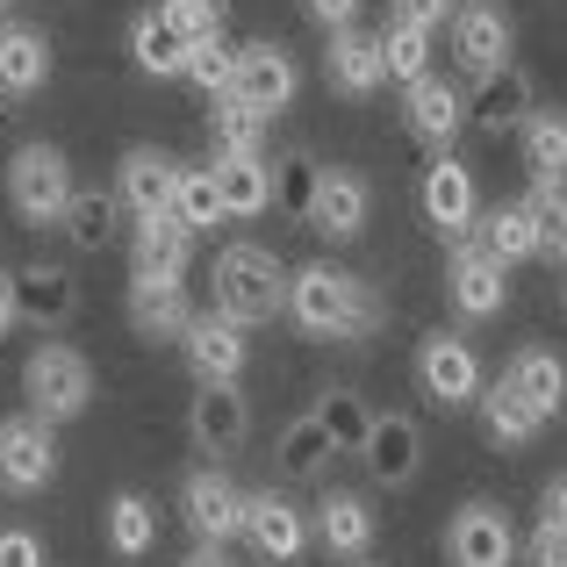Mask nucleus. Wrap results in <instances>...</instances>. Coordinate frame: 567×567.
<instances>
[{"label": "nucleus", "mask_w": 567, "mask_h": 567, "mask_svg": "<svg viewBox=\"0 0 567 567\" xmlns=\"http://www.w3.org/2000/svg\"><path fill=\"white\" fill-rule=\"evenodd\" d=\"M187 567H230V560H223V546H194Z\"/></svg>", "instance_id": "nucleus-50"}, {"label": "nucleus", "mask_w": 567, "mask_h": 567, "mask_svg": "<svg viewBox=\"0 0 567 567\" xmlns=\"http://www.w3.org/2000/svg\"><path fill=\"white\" fill-rule=\"evenodd\" d=\"M374 416H381V410H367V395H352V388L317 395V424L331 431V445H338V453H352V460L367 453V431H374Z\"/></svg>", "instance_id": "nucleus-36"}, {"label": "nucleus", "mask_w": 567, "mask_h": 567, "mask_svg": "<svg viewBox=\"0 0 567 567\" xmlns=\"http://www.w3.org/2000/svg\"><path fill=\"white\" fill-rule=\"evenodd\" d=\"M0 567H43V539L22 525H0Z\"/></svg>", "instance_id": "nucleus-44"}, {"label": "nucleus", "mask_w": 567, "mask_h": 567, "mask_svg": "<svg viewBox=\"0 0 567 567\" xmlns=\"http://www.w3.org/2000/svg\"><path fill=\"white\" fill-rule=\"evenodd\" d=\"M323 80H331L346 101L381 94V80H388V51H381V37H367V29H331V58H323Z\"/></svg>", "instance_id": "nucleus-21"}, {"label": "nucleus", "mask_w": 567, "mask_h": 567, "mask_svg": "<svg viewBox=\"0 0 567 567\" xmlns=\"http://www.w3.org/2000/svg\"><path fill=\"white\" fill-rule=\"evenodd\" d=\"M245 546L259 560H302V546H309V517L295 511L288 496H274V488H259V496H251V511H245Z\"/></svg>", "instance_id": "nucleus-20"}, {"label": "nucleus", "mask_w": 567, "mask_h": 567, "mask_svg": "<svg viewBox=\"0 0 567 567\" xmlns=\"http://www.w3.org/2000/svg\"><path fill=\"white\" fill-rule=\"evenodd\" d=\"M295 86H302V72H295V58L280 51L274 37H259V43H245L237 51V80H230V94L237 101H251L259 115H280L295 101Z\"/></svg>", "instance_id": "nucleus-11"}, {"label": "nucleus", "mask_w": 567, "mask_h": 567, "mask_svg": "<svg viewBox=\"0 0 567 567\" xmlns=\"http://www.w3.org/2000/svg\"><path fill=\"white\" fill-rule=\"evenodd\" d=\"M14 295H22V323H37V331H58V323L80 317V280L65 274V266H22L14 274Z\"/></svg>", "instance_id": "nucleus-23"}, {"label": "nucleus", "mask_w": 567, "mask_h": 567, "mask_svg": "<svg viewBox=\"0 0 567 567\" xmlns=\"http://www.w3.org/2000/svg\"><path fill=\"white\" fill-rule=\"evenodd\" d=\"M453 58L467 80H488V72L511 65V14L496 8V0H467V8L453 14Z\"/></svg>", "instance_id": "nucleus-10"}, {"label": "nucleus", "mask_w": 567, "mask_h": 567, "mask_svg": "<svg viewBox=\"0 0 567 567\" xmlns=\"http://www.w3.org/2000/svg\"><path fill=\"white\" fill-rule=\"evenodd\" d=\"M560 274H567V245H560Z\"/></svg>", "instance_id": "nucleus-52"}, {"label": "nucleus", "mask_w": 567, "mask_h": 567, "mask_svg": "<svg viewBox=\"0 0 567 567\" xmlns=\"http://www.w3.org/2000/svg\"><path fill=\"white\" fill-rule=\"evenodd\" d=\"M181 352H187V367H194V381H202V388H208V381H237V374H245V360H251L245 323H230L223 309H208V317L187 323Z\"/></svg>", "instance_id": "nucleus-15"}, {"label": "nucleus", "mask_w": 567, "mask_h": 567, "mask_svg": "<svg viewBox=\"0 0 567 567\" xmlns=\"http://www.w3.org/2000/svg\"><path fill=\"white\" fill-rule=\"evenodd\" d=\"M130 51H137V65L152 72V80H181L187 72V37L166 22V14H137V29H130Z\"/></svg>", "instance_id": "nucleus-33"}, {"label": "nucleus", "mask_w": 567, "mask_h": 567, "mask_svg": "<svg viewBox=\"0 0 567 567\" xmlns=\"http://www.w3.org/2000/svg\"><path fill=\"white\" fill-rule=\"evenodd\" d=\"M274 460H280V474H288V482H323V467H331V460H346V453L331 445V431H323L317 410H309V416H295V424L280 431Z\"/></svg>", "instance_id": "nucleus-31"}, {"label": "nucleus", "mask_w": 567, "mask_h": 567, "mask_svg": "<svg viewBox=\"0 0 567 567\" xmlns=\"http://www.w3.org/2000/svg\"><path fill=\"white\" fill-rule=\"evenodd\" d=\"M503 381H511V388H517V395H525L539 416H560V410H567V360H560V352H546V346L511 352Z\"/></svg>", "instance_id": "nucleus-26"}, {"label": "nucleus", "mask_w": 567, "mask_h": 567, "mask_svg": "<svg viewBox=\"0 0 567 567\" xmlns=\"http://www.w3.org/2000/svg\"><path fill=\"white\" fill-rule=\"evenodd\" d=\"M352 567H374V560H352Z\"/></svg>", "instance_id": "nucleus-53"}, {"label": "nucleus", "mask_w": 567, "mask_h": 567, "mask_svg": "<svg viewBox=\"0 0 567 567\" xmlns=\"http://www.w3.org/2000/svg\"><path fill=\"white\" fill-rule=\"evenodd\" d=\"M72 194L80 187H72V166H65L58 144H22V152L8 158V202H14L22 223H65Z\"/></svg>", "instance_id": "nucleus-4"}, {"label": "nucleus", "mask_w": 567, "mask_h": 567, "mask_svg": "<svg viewBox=\"0 0 567 567\" xmlns=\"http://www.w3.org/2000/svg\"><path fill=\"white\" fill-rule=\"evenodd\" d=\"M532 72L525 65H503V72H488V80H474V101H467V123L474 130H488V137H511V130H525L532 123Z\"/></svg>", "instance_id": "nucleus-19"}, {"label": "nucleus", "mask_w": 567, "mask_h": 567, "mask_svg": "<svg viewBox=\"0 0 567 567\" xmlns=\"http://www.w3.org/2000/svg\"><path fill=\"white\" fill-rule=\"evenodd\" d=\"M288 280L295 274H280V259L266 245H230V251H216V309L230 323H274L280 309H288Z\"/></svg>", "instance_id": "nucleus-2"}, {"label": "nucleus", "mask_w": 567, "mask_h": 567, "mask_svg": "<svg viewBox=\"0 0 567 567\" xmlns=\"http://www.w3.org/2000/svg\"><path fill=\"white\" fill-rule=\"evenodd\" d=\"M532 567H567V532L560 525H539V532H532Z\"/></svg>", "instance_id": "nucleus-45"}, {"label": "nucleus", "mask_w": 567, "mask_h": 567, "mask_svg": "<svg viewBox=\"0 0 567 567\" xmlns=\"http://www.w3.org/2000/svg\"><path fill=\"white\" fill-rule=\"evenodd\" d=\"M22 395H29V416L65 424V416H80L86 402H94V367L72 346H37L29 367H22Z\"/></svg>", "instance_id": "nucleus-3"}, {"label": "nucleus", "mask_w": 567, "mask_h": 567, "mask_svg": "<svg viewBox=\"0 0 567 567\" xmlns=\"http://www.w3.org/2000/svg\"><path fill=\"white\" fill-rule=\"evenodd\" d=\"M539 424H546V416L532 410V402L517 395L511 381H496V388L482 395V431H488V445H511V453H517V445L539 439Z\"/></svg>", "instance_id": "nucleus-32"}, {"label": "nucleus", "mask_w": 567, "mask_h": 567, "mask_svg": "<svg viewBox=\"0 0 567 567\" xmlns=\"http://www.w3.org/2000/svg\"><path fill=\"white\" fill-rule=\"evenodd\" d=\"M0 14H8V0H0Z\"/></svg>", "instance_id": "nucleus-54"}, {"label": "nucleus", "mask_w": 567, "mask_h": 567, "mask_svg": "<svg viewBox=\"0 0 567 567\" xmlns=\"http://www.w3.org/2000/svg\"><path fill=\"white\" fill-rule=\"evenodd\" d=\"M416 202H424V216H431V230H439V237H467L474 223H482V202H474V173L460 166L453 152L431 158V173H424V187H416Z\"/></svg>", "instance_id": "nucleus-16"}, {"label": "nucleus", "mask_w": 567, "mask_h": 567, "mask_svg": "<svg viewBox=\"0 0 567 567\" xmlns=\"http://www.w3.org/2000/svg\"><path fill=\"white\" fill-rule=\"evenodd\" d=\"M445 560L453 567H511L517 560V532L503 503H460L453 525H445Z\"/></svg>", "instance_id": "nucleus-6"}, {"label": "nucleus", "mask_w": 567, "mask_h": 567, "mask_svg": "<svg viewBox=\"0 0 567 567\" xmlns=\"http://www.w3.org/2000/svg\"><path fill=\"white\" fill-rule=\"evenodd\" d=\"M395 14H402V22H424V29H439V22H445V0H395Z\"/></svg>", "instance_id": "nucleus-48"}, {"label": "nucleus", "mask_w": 567, "mask_h": 567, "mask_svg": "<svg viewBox=\"0 0 567 567\" xmlns=\"http://www.w3.org/2000/svg\"><path fill=\"white\" fill-rule=\"evenodd\" d=\"M539 525H560L567 532V474H554V482L539 488Z\"/></svg>", "instance_id": "nucleus-46"}, {"label": "nucleus", "mask_w": 567, "mask_h": 567, "mask_svg": "<svg viewBox=\"0 0 567 567\" xmlns=\"http://www.w3.org/2000/svg\"><path fill=\"white\" fill-rule=\"evenodd\" d=\"M173 216L187 223V230H216L223 216V194H216V166H187L181 173V202H173Z\"/></svg>", "instance_id": "nucleus-40"}, {"label": "nucleus", "mask_w": 567, "mask_h": 567, "mask_svg": "<svg viewBox=\"0 0 567 567\" xmlns=\"http://www.w3.org/2000/svg\"><path fill=\"white\" fill-rule=\"evenodd\" d=\"M445 295H453V309L467 323H488L511 302V266L488 259L482 245H453V259H445Z\"/></svg>", "instance_id": "nucleus-8"}, {"label": "nucleus", "mask_w": 567, "mask_h": 567, "mask_svg": "<svg viewBox=\"0 0 567 567\" xmlns=\"http://www.w3.org/2000/svg\"><path fill=\"white\" fill-rule=\"evenodd\" d=\"M187 251H194V230L181 216H144L130 230V259L137 274H187Z\"/></svg>", "instance_id": "nucleus-30"}, {"label": "nucleus", "mask_w": 567, "mask_h": 567, "mask_svg": "<svg viewBox=\"0 0 567 567\" xmlns=\"http://www.w3.org/2000/svg\"><path fill=\"white\" fill-rule=\"evenodd\" d=\"M115 216H123V194H101V187H80L65 208V237L80 251H109L115 245Z\"/></svg>", "instance_id": "nucleus-35"}, {"label": "nucleus", "mask_w": 567, "mask_h": 567, "mask_svg": "<svg viewBox=\"0 0 567 567\" xmlns=\"http://www.w3.org/2000/svg\"><path fill=\"white\" fill-rule=\"evenodd\" d=\"M525 208H532V223H539L546 251H554V259H560V245H567V181H532Z\"/></svg>", "instance_id": "nucleus-43"}, {"label": "nucleus", "mask_w": 567, "mask_h": 567, "mask_svg": "<svg viewBox=\"0 0 567 567\" xmlns=\"http://www.w3.org/2000/svg\"><path fill=\"white\" fill-rule=\"evenodd\" d=\"M367 216H374V187H367L352 166H323V187H317V216H309V230L331 237V245H352V237L367 230Z\"/></svg>", "instance_id": "nucleus-17"}, {"label": "nucleus", "mask_w": 567, "mask_h": 567, "mask_svg": "<svg viewBox=\"0 0 567 567\" xmlns=\"http://www.w3.org/2000/svg\"><path fill=\"white\" fill-rule=\"evenodd\" d=\"M416 388H424L439 410L482 402V360H474V346L460 331H431L424 346H416Z\"/></svg>", "instance_id": "nucleus-5"}, {"label": "nucleus", "mask_w": 567, "mask_h": 567, "mask_svg": "<svg viewBox=\"0 0 567 567\" xmlns=\"http://www.w3.org/2000/svg\"><path fill=\"white\" fill-rule=\"evenodd\" d=\"M517 137H525L532 181H567V115L560 109H532V123Z\"/></svg>", "instance_id": "nucleus-37"}, {"label": "nucleus", "mask_w": 567, "mask_h": 567, "mask_svg": "<svg viewBox=\"0 0 567 567\" xmlns=\"http://www.w3.org/2000/svg\"><path fill=\"white\" fill-rule=\"evenodd\" d=\"M208 166H216V194L230 223H251L274 208V166L266 158H208Z\"/></svg>", "instance_id": "nucleus-27"}, {"label": "nucleus", "mask_w": 567, "mask_h": 567, "mask_svg": "<svg viewBox=\"0 0 567 567\" xmlns=\"http://www.w3.org/2000/svg\"><path fill=\"white\" fill-rule=\"evenodd\" d=\"M51 86V37L29 22L0 29V101H29Z\"/></svg>", "instance_id": "nucleus-22"}, {"label": "nucleus", "mask_w": 567, "mask_h": 567, "mask_svg": "<svg viewBox=\"0 0 567 567\" xmlns=\"http://www.w3.org/2000/svg\"><path fill=\"white\" fill-rule=\"evenodd\" d=\"M158 14H166L187 43H208V37H223V22H230V0H158Z\"/></svg>", "instance_id": "nucleus-42"}, {"label": "nucleus", "mask_w": 567, "mask_h": 567, "mask_svg": "<svg viewBox=\"0 0 567 567\" xmlns=\"http://www.w3.org/2000/svg\"><path fill=\"white\" fill-rule=\"evenodd\" d=\"M51 474H58V445H51V424H43V416L0 424V488L37 496V488H51Z\"/></svg>", "instance_id": "nucleus-9"}, {"label": "nucleus", "mask_w": 567, "mask_h": 567, "mask_svg": "<svg viewBox=\"0 0 567 567\" xmlns=\"http://www.w3.org/2000/svg\"><path fill=\"white\" fill-rule=\"evenodd\" d=\"M187 439L202 445L208 460L237 453V445L251 439V410H245V395H237V381H208L202 395L187 402Z\"/></svg>", "instance_id": "nucleus-13"}, {"label": "nucleus", "mask_w": 567, "mask_h": 567, "mask_svg": "<svg viewBox=\"0 0 567 567\" xmlns=\"http://www.w3.org/2000/svg\"><path fill=\"white\" fill-rule=\"evenodd\" d=\"M208 144H216V158H266V115L237 94H216L208 101Z\"/></svg>", "instance_id": "nucleus-28"}, {"label": "nucleus", "mask_w": 567, "mask_h": 567, "mask_svg": "<svg viewBox=\"0 0 567 567\" xmlns=\"http://www.w3.org/2000/svg\"><path fill=\"white\" fill-rule=\"evenodd\" d=\"M381 51H388V80L410 86V80H424V72H431V29L395 14V22L381 29Z\"/></svg>", "instance_id": "nucleus-39"}, {"label": "nucleus", "mask_w": 567, "mask_h": 567, "mask_svg": "<svg viewBox=\"0 0 567 567\" xmlns=\"http://www.w3.org/2000/svg\"><path fill=\"white\" fill-rule=\"evenodd\" d=\"M181 80H194L208 101H216V94H230V80H237V51H230L223 37H208V43H187V72H181Z\"/></svg>", "instance_id": "nucleus-41"}, {"label": "nucleus", "mask_w": 567, "mask_h": 567, "mask_svg": "<svg viewBox=\"0 0 567 567\" xmlns=\"http://www.w3.org/2000/svg\"><path fill=\"white\" fill-rule=\"evenodd\" d=\"M309 14H317L323 29H352V14H360V0H302Z\"/></svg>", "instance_id": "nucleus-47"}, {"label": "nucleus", "mask_w": 567, "mask_h": 567, "mask_svg": "<svg viewBox=\"0 0 567 567\" xmlns=\"http://www.w3.org/2000/svg\"><path fill=\"white\" fill-rule=\"evenodd\" d=\"M317 539L331 546L338 560H367V554H374V511H367V496H352V488H323Z\"/></svg>", "instance_id": "nucleus-24"}, {"label": "nucleus", "mask_w": 567, "mask_h": 567, "mask_svg": "<svg viewBox=\"0 0 567 567\" xmlns=\"http://www.w3.org/2000/svg\"><path fill=\"white\" fill-rule=\"evenodd\" d=\"M181 511H187V525H194V539H202V546H223V539H245L251 496L223 467H194L187 488H181Z\"/></svg>", "instance_id": "nucleus-7"}, {"label": "nucleus", "mask_w": 567, "mask_h": 567, "mask_svg": "<svg viewBox=\"0 0 567 567\" xmlns=\"http://www.w3.org/2000/svg\"><path fill=\"white\" fill-rule=\"evenodd\" d=\"M474 245H482L488 259H503V266H525V259H539V251H546V237H539V223H532V208L511 202V208H488V216H482Z\"/></svg>", "instance_id": "nucleus-29"}, {"label": "nucleus", "mask_w": 567, "mask_h": 567, "mask_svg": "<svg viewBox=\"0 0 567 567\" xmlns=\"http://www.w3.org/2000/svg\"><path fill=\"white\" fill-rule=\"evenodd\" d=\"M152 539H158V511L137 496V488H123V496H109V546L123 560H137V554H152Z\"/></svg>", "instance_id": "nucleus-38"}, {"label": "nucleus", "mask_w": 567, "mask_h": 567, "mask_svg": "<svg viewBox=\"0 0 567 567\" xmlns=\"http://www.w3.org/2000/svg\"><path fill=\"white\" fill-rule=\"evenodd\" d=\"M22 323V295H14V274H0V338Z\"/></svg>", "instance_id": "nucleus-49"}, {"label": "nucleus", "mask_w": 567, "mask_h": 567, "mask_svg": "<svg viewBox=\"0 0 567 567\" xmlns=\"http://www.w3.org/2000/svg\"><path fill=\"white\" fill-rule=\"evenodd\" d=\"M367 474H374L381 488H410L416 482V467H424V431H416V416H402V410H388L374 416V431H367Z\"/></svg>", "instance_id": "nucleus-18"}, {"label": "nucleus", "mask_w": 567, "mask_h": 567, "mask_svg": "<svg viewBox=\"0 0 567 567\" xmlns=\"http://www.w3.org/2000/svg\"><path fill=\"white\" fill-rule=\"evenodd\" d=\"M317 187H323V166L309 152H280L274 158V208L288 223H309V216H317Z\"/></svg>", "instance_id": "nucleus-34"}, {"label": "nucleus", "mask_w": 567, "mask_h": 567, "mask_svg": "<svg viewBox=\"0 0 567 567\" xmlns=\"http://www.w3.org/2000/svg\"><path fill=\"white\" fill-rule=\"evenodd\" d=\"M402 115H410V130H416L424 144H439V152L460 137V130H467V101H460V86L431 80V72H424V80H410V101H402Z\"/></svg>", "instance_id": "nucleus-25"}, {"label": "nucleus", "mask_w": 567, "mask_h": 567, "mask_svg": "<svg viewBox=\"0 0 567 567\" xmlns=\"http://www.w3.org/2000/svg\"><path fill=\"white\" fill-rule=\"evenodd\" d=\"M181 158H166L158 144H137V152L123 158V173H115V194H123L130 216H173V202H181Z\"/></svg>", "instance_id": "nucleus-12"}, {"label": "nucleus", "mask_w": 567, "mask_h": 567, "mask_svg": "<svg viewBox=\"0 0 567 567\" xmlns=\"http://www.w3.org/2000/svg\"><path fill=\"white\" fill-rule=\"evenodd\" d=\"M194 309H187V288L181 274H130V331L166 346V338H187Z\"/></svg>", "instance_id": "nucleus-14"}, {"label": "nucleus", "mask_w": 567, "mask_h": 567, "mask_svg": "<svg viewBox=\"0 0 567 567\" xmlns=\"http://www.w3.org/2000/svg\"><path fill=\"white\" fill-rule=\"evenodd\" d=\"M288 317L302 323L309 338H331V346H360L388 323L381 295L367 288L360 274H338V266H302L288 280Z\"/></svg>", "instance_id": "nucleus-1"}, {"label": "nucleus", "mask_w": 567, "mask_h": 567, "mask_svg": "<svg viewBox=\"0 0 567 567\" xmlns=\"http://www.w3.org/2000/svg\"><path fill=\"white\" fill-rule=\"evenodd\" d=\"M560 317H567V288H560Z\"/></svg>", "instance_id": "nucleus-51"}]
</instances>
